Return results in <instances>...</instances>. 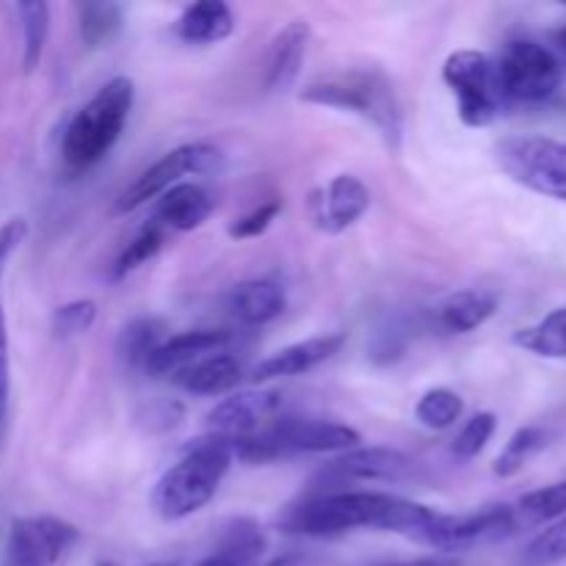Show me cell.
Here are the masks:
<instances>
[{
  "instance_id": "1",
  "label": "cell",
  "mask_w": 566,
  "mask_h": 566,
  "mask_svg": "<svg viewBox=\"0 0 566 566\" xmlns=\"http://www.w3.org/2000/svg\"><path fill=\"white\" fill-rule=\"evenodd\" d=\"M437 517V509L379 490H332L310 495L280 520L282 531L310 539H329L348 531H385L418 539Z\"/></svg>"
},
{
  "instance_id": "2",
  "label": "cell",
  "mask_w": 566,
  "mask_h": 566,
  "mask_svg": "<svg viewBox=\"0 0 566 566\" xmlns=\"http://www.w3.org/2000/svg\"><path fill=\"white\" fill-rule=\"evenodd\" d=\"M227 437L210 434L182 448V457L166 470L153 490V509L166 523H177L208 506L232 468Z\"/></svg>"
},
{
  "instance_id": "3",
  "label": "cell",
  "mask_w": 566,
  "mask_h": 566,
  "mask_svg": "<svg viewBox=\"0 0 566 566\" xmlns=\"http://www.w3.org/2000/svg\"><path fill=\"white\" fill-rule=\"evenodd\" d=\"M298 97L310 105H324V108L348 111V114L363 116L365 122L379 130L387 147L396 153L403 138V111L398 99L396 86L381 70H346L335 72L313 81L302 88Z\"/></svg>"
},
{
  "instance_id": "4",
  "label": "cell",
  "mask_w": 566,
  "mask_h": 566,
  "mask_svg": "<svg viewBox=\"0 0 566 566\" xmlns=\"http://www.w3.org/2000/svg\"><path fill=\"white\" fill-rule=\"evenodd\" d=\"M133 103H136V83L130 77L116 75L103 83L97 94L66 125L64 142H61V158L66 169L81 175L97 166L119 142Z\"/></svg>"
},
{
  "instance_id": "5",
  "label": "cell",
  "mask_w": 566,
  "mask_h": 566,
  "mask_svg": "<svg viewBox=\"0 0 566 566\" xmlns=\"http://www.w3.org/2000/svg\"><path fill=\"white\" fill-rule=\"evenodd\" d=\"M442 81L457 97V114L468 127H486L503 111L497 66L481 50H453L442 64Z\"/></svg>"
},
{
  "instance_id": "6",
  "label": "cell",
  "mask_w": 566,
  "mask_h": 566,
  "mask_svg": "<svg viewBox=\"0 0 566 566\" xmlns=\"http://www.w3.org/2000/svg\"><path fill=\"white\" fill-rule=\"evenodd\" d=\"M497 166L517 186L566 202V142L551 136H512L497 142Z\"/></svg>"
},
{
  "instance_id": "7",
  "label": "cell",
  "mask_w": 566,
  "mask_h": 566,
  "mask_svg": "<svg viewBox=\"0 0 566 566\" xmlns=\"http://www.w3.org/2000/svg\"><path fill=\"white\" fill-rule=\"evenodd\" d=\"M503 99L545 103L562 86V61L547 44L512 39L495 59Z\"/></svg>"
},
{
  "instance_id": "8",
  "label": "cell",
  "mask_w": 566,
  "mask_h": 566,
  "mask_svg": "<svg viewBox=\"0 0 566 566\" xmlns=\"http://www.w3.org/2000/svg\"><path fill=\"white\" fill-rule=\"evenodd\" d=\"M224 164V155L213 147V144L193 142L175 147L171 153H166L164 158L155 160L149 169H144L130 186L122 191V197L116 199V216H125L138 210L142 205H147L149 199H158L160 193L169 191L171 186L182 182V177H205L213 175Z\"/></svg>"
},
{
  "instance_id": "9",
  "label": "cell",
  "mask_w": 566,
  "mask_h": 566,
  "mask_svg": "<svg viewBox=\"0 0 566 566\" xmlns=\"http://www.w3.org/2000/svg\"><path fill=\"white\" fill-rule=\"evenodd\" d=\"M517 512L506 503L475 509L470 514L437 512L434 523L426 528L420 542L440 553H462L470 547L495 545V542L509 539L517 531Z\"/></svg>"
},
{
  "instance_id": "10",
  "label": "cell",
  "mask_w": 566,
  "mask_h": 566,
  "mask_svg": "<svg viewBox=\"0 0 566 566\" xmlns=\"http://www.w3.org/2000/svg\"><path fill=\"white\" fill-rule=\"evenodd\" d=\"M77 542V528L61 517H20L6 539L9 566H55Z\"/></svg>"
},
{
  "instance_id": "11",
  "label": "cell",
  "mask_w": 566,
  "mask_h": 566,
  "mask_svg": "<svg viewBox=\"0 0 566 566\" xmlns=\"http://www.w3.org/2000/svg\"><path fill=\"white\" fill-rule=\"evenodd\" d=\"M265 434L282 453H346L363 446V434L346 423L321 418H274L265 426Z\"/></svg>"
},
{
  "instance_id": "12",
  "label": "cell",
  "mask_w": 566,
  "mask_h": 566,
  "mask_svg": "<svg viewBox=\"0 0 566 566\" xmlns=\"http://www.w3.org/2000/svg\"><path fill=\"white\" fill-rule=\"evenodd\" d=\"M418 473V462L412 457L401 451H392V448L370 446V448H354V451L337 453V459H332L324 468V473L318 475V481L324 484H337L346 486L354 481H385V484H398V481H407Z\"/></svg>"
},
{
  "instance_id": "13",
  "label": "cell",
  "mask_w": 566,
  "mask_h": 566,
  "mask_svg": "<svg viewBox=\"0 0 566 566\" xmlns=\"http://www.w3.org/2000/svg\"><path fill=\"white\" fill-rule=\"evenodd\" d=\"M282 396L276 390H238L208 412V429L219 437H249L276 418Z\"/></svg>"
},
{
  "instance_id": "14",
  "label": "cell",
  "mask_w": 566,
  "mask_h": 566,
  "mask_svg": "<svg viewBox=\"0 0 566 566\" xmlns=\"http://www.w3.org/2000/svg\"><path fill=\"white\" fill-rule=\"evenodd\" d=\"M370 208V191L359 177H332L324 191L313 193V221L324 232H343L357 224Z\"/></svg>"
},
{
  "instance_id": "15",
  "label": "cell",
  "mask_w": 566,
  "mask_h": 566,
  "mask_svg": "<svg viewBox=\"0 0 566 566\" xmlns=\"http://www.w3.org/2000/svg\"><path fill=\"white\" fill-rule=\"evenodd\" d=\"M343 346H346V335H340V332L291 343V346L280 348L271 357H265L260 365H254L252 379L260 385V381L285 379V376H302L307 370L324 365L326 359L335 357Z\"/></svg>"
},
{
  "instance_id": "16",
  "label": "cell",
  "mask_w": 566,
  "mask_h": 566,
  "mask_svg": "<svg viewBox=\"0 0 566 566\" xmlns=\"http://www.w3.org/2000/svg\"><path fill=\"white\" fill-rule=\"evenodd\" d=\"M232 343V335L224 329H193V332H180V335H171L155 348L153 357L147 359L144 370L153 376H169L177 374L186 365L197 363V359L210 357V354L227 352V346Z\"/></svg>"
},
{
  "instance_id": "17",
  "label": "cell",
  "mask_w": 566,
  "mask_h": 566,
  "mask_svg": "<svg viewBox=\"0 0 566 566\" xmlns=\"http://www.w3.org/2000/svg\"><path fill=\"white\" fill-rule=\"evenodd\" d=\"M310 33L313 31L307 20H291L282 31H276V36L271 39L269 61H265V92L285 94L296 86L304 55H307Z\"/></svg>"
},
{
  "instance_id": "18",
  "label": "cell",
  "mask_w": 566,
  "mask_h": 566,
  "mask_svg": "<svg viewBox=\"0 0 566 566\" xmlns=\"http://www.w3.org/2000/svg\"><path fill=\"white\" fill-rule=\"evenodd\" d=\"M216 199L199 182H177L169 191H164L155 205V219L160 227H169L177 232H193L213 216Z\"/></svg>"
},
{
  "instance_id": "19",
  "label": "cell",
  "mask_w": 566,
  "mask_h": 566,
  "mask_svg": "<svg viewBox=\"0 0 566 566\" xmlns=\"http://www.w3.org/2000/svg\"><path fill=\"white\" fill-rule=\"evenodd\" d=\"M171 379L180 390L191 392V396H224L241 385L243 365L230 352H219L186 365L177 374H171Z\"/></svg>"
},
{
  "instance_id": "20",
  "label": "cell",
  "mask_w": 566,
  "mask_h": 566,
  "mask_svg": "<svg viewBox=\"0 0 566 566\" xmlns=\"http://www.w3.org/2000/svg\"><path fill=\"white\" fill-rule=\"evenodd\" d=\"M497 313V296L481 287L448 293L437 307V324L446 335H470Z\"/></svg>"
},
{
  "instance_id": "21",
  "label": "cell",
  "mask_w": 566,
  "mask_h": 566,
  "mask_svg": "<svg viewBox=\"0 0 566 566\" xmlns=\"http://www.w3.org/2000/svg\"><path fill=\"white\" fill-rule=\"evenodd\" d=\"M235 33V14L221 0H199L186 6V11L177 20V36L186 44L210 48Z\"/></svg>"
},
{
  "instance_id": "22",
  "label": "cell",
  "mask_w": 566,
  "mask_h": 566,
  "mask_svg": "<svg viewBox=\"0 0 566 566\" xmlns=\"http://www.w3.org/2000/svg\"><path fill=\"white\" fill-rule=\"evenodd\" d=\"M287 307L285 287L274 280L238 282L230 293V310L241 324L263 326L280 318Z\"/></svg>"
},
{
  "instance_id": "23",
  "label": "cell",
  "mask_w": 566,
  "mask_h": 566,
  "mask_svg": "<svg viewBox=\"0 0 566 566\" xmlns=\"http://www.w3.org/2000/svg\"><path fill=\"white\" fill-rule=\"evenodd\" d=\"M213 553L227 558L232 566H254L265 553L263 528L252 517H232L221 528Z\"/></svg>"
},
{
  "instance_id": "24",
  "label": "cell",
  "mask_w": 566,
  "mask_h": 566,
  "mask_svg": "<svg viewBox=\"0 0 566 566\" xmlns=\"http://www.w3.org/2000/svg\"><path fill=\"white\" fill-rule=\"evenodd\" d=\"M166 324L155 315H142L133 318L130 324L122 326L119 337H116V357L127 368H144L147 359L153 357L155 348L166 340Z\"/></svg>"
},
{
  "instance_id": "25",
  "label": "cell",
  "mask_w": 566,
  "mask_h": 566,
  "mask_svg": "<svg viewBox=\"0 0 566 566\" xmlns=\"http://www.w3.org/2000/svg\"><path fill=\"white\" fill-rule=\"evenodd\" d=\"M512 343L545 359H566V307L547 313L539 324L514 332Z\"/></svg>"
},
{
  "instance_id": "26",
  "label": "cell",
  "mask_w": 566,
  "mask_h": 566,
  "mask_svg": "<svg viewBox=\"0 0 566 566\" xmlns=\"http://www.w3.org/2000/svg\"><path fill=\"white\" fill-rule=\"evenodd\" d=\"M17 17L22 28V70L31 75L42 64L44 44L50 36V6L44 0H25L17 3Z\"/></svg>"
},
{
  "instance_id": "27",
  "label": "cell",
  "mask_w": 566,
  "mask_h": 566,
  "mask_svg": "<svg viewBox=\"0 0 566 566\" xmlns=\"http://www.w3.org/2000/svg\"><path fill=\"white\" fill-rule=\"evenodd\" d=\"M125 25L119 3H81L77 6V31L86 48H108Z\"/></svg>"
},
{
  "instance_id": "28",
  "label": "cell",
  "mask_w": 566,
  "mask_h": 566,
  "mask_svg": "<svg viewBox=\"0 0 566 566\" xmlns=\"http://www.w3.org/2000/svg\"><path fill=\"white\" fill-rule=\"evenodd\" d=\"M547 446V431L539 426H523L512 434V440L503 446V451L497 453V459L492 462V473L497 479H514L542 448Z\"/></svg>"
},
{
  "instance_id": "29",
  "label": "cell",
  "mask_w": 566,
  "mask_h": 566,
  "mask_svg": "<svg viewBox=\"0 0 566 566\" xmlns=\"http://www.w3.org/2000/svg\"><path fill=\"white\" fill-rule=\"evenodd\" d=\"M464 401L459 392H453L451 387H431L429 392H423V398L415 407V418L420 426L431 431H446L462 418Z\"/></svg>"
},
{
  "instance_id": "30",
  "label": "cell",
  "mask_w": 566,
  "mask_h": 566,
  "mask_svg": "<svg viewBox=\"0 0 566 566\" xmlns=\"http://www.w3.org/2000/svg\"><path fill=\"white\" fill-rule=\"evenodd\" d=\"M514 512H517L520 520L531 525H547L566 517V481L528 492V495L520 497Z\"/></svg>"
},
{
  "instance_id": "31",
  "label": "cell",
  "mask_w": 566,
  "mask_h": 566,
  "mask_svg": "<svg viewBox=\"0 0 566 566\" xmlns=\"http://www.w3.org/2000/svg\"><path fill=\"white\" fill-rule=\"evenodd\" d=\"M160 249H164V227H160L158 221L144 224L142 230L136 232V238L119 252L114 269H111V276H114V280H125L127 274H133V271L142 269L144 263H149Z\"/></svg>"
},
{
  "instance_id": "32",
  "label": "cell",
  "mask_w": 566,
  "mask_h": 566,
  "mask_svg": "<svg viewBox=\"0 0 566 566\" xmlns=\"http://www.w3.org/2000/svg\"><path fill=\"white\" fill-rule=\"evenodd\" d=\"M566 562V517L547 523L523 551V566H556Z\"/></svg>"
},
{
  "instance_id": "33",
  "label": "cell",
  "mask_w": 566,
  "mask_h": 566,
  "mask_svg": "<svg viewBox=\"0 0 566 566\" xmlns=\"http://www.w3.org/2000/svg\"><path fill=\"white\" fill-rule=\"evenodd\" d=\"M94 321H97V304L92 298H75L61 304L53 313V335L59 340H75L92 329Z\"/></svg>"
},
{
  "instance_id": "34",
  "label": "cell",
  "mask_w": 566,
  "mask_h": 566,
  "mask_svg": "<svg viewBox=\"0 0 566 566\" xmlns=\"http://www.w3.org/2000/svg\"><path fill=\"white\" fill-rule=\"evenodd\" d=\"M497 431V418L492 412H479L464 423V429L459 431L457 440H453V457L462 459V462H470V459L481 457L490 440Z\"/></svg>"
},
{
  "instance_id": "35",
  "label": "cell",
  "mask_w": 566,
  "mask_h": 566,
  "mask_svg": "<svg viewBox=\"0 0 566 566\" xmlns=\"http://www.w3.org/2000/svg\"><path fill=\"white\" fill-rule=\"evenodd\" d=\"M280 213H282V202L280 199H271V202L258 205V208L249 210L247 216H241V219L232 221V224L227 227V235H230L232 241H249V238H260L271 224H274L276 216Z\"/></svg>"
},
{
  "instance_id": "36",
  "label": "cell",
  "mask_w": 566,
  "mask_h": 566,
  "mask_svg": "<svg viewBox=\"0 0 566 566\" xmlns=\"http://www.w3.org/2000/svg\"><path fill=\"white\" fill-rule=\"evenodd\" d=\"M182 403L177 401H158V403H149L147 409L138 412V423L149 431V434H166V431L177 429L182 423Z\"/></svg>"
},
{
  "instance_id": "37",
  "label": "cell",
  "mask_w": 566,
  "mask_h": 566,
  "mask_svg": "<svg viewBox=\"0 0 566 566\" xmlns=\"http://www.w3.org/2000/svg\"><path fill=\"white\" fill-rule=\"evenodd\" d=\"M11 396V357H9V329H6V315L0 307V431H3L6 412H9Z\"/></svg>"
},
{
  "instance_id": "38",
  "label": "cell",
  "mask_w": 566,
  "mask_h": 566,
  "mask_svg": "<svg viewBox=\"0 0 566 566\" xmlns=\"http://www.w3.org/2000/svg\"><path fill=\"white\" fill-rule=\"evenodd\" d=\"M28 238V221L25 219H9L0 227V276H3L6 263L11 260V254L22 247V241Z\"/></svg>"
},
{
  "instance_id": "39",
  "label": "cell",
  "mask_w": 566,
  "mask_h": 566,
  "mask_svg": "<svg viewBox=\"0 0 566 566\" xmlns=\"http://www.w3.org/2000/svg\"><path fill=\"white\" fill-rule=\"evenodd\" d=\"M379 566H464V564L451 556H426V558H409V562H387Z\"/></svg>"
},
{
  "instance_id": "40",
  "label": "cell",
  "mask_w": 566,
  "mask_h": 566,
  "mask_svg": "<svg viewBox=\"0 0 566 566\" xmlns=\"http://www.w3.org/2000/svg\"><path fill=\"white\" fill-rule=\"evenodd\" d=\"M265 566H310V562L302 553H285V556H276L274 562H269Z\"/></svg>"
},
{
  "instance_id": "41",
  "label": "cell",
  "mask_w": 566,
  "mask_h": 566,
  "mask_svg": "<svg viewBox=\"0 0 566 566\" xmlns=\"http://www.w3.org/2000/svg\"><path fill=\"white\" fill-rule=\"evenodd\" d=\"M193 566H232V564L227 562V558H221V556H216V553H210V556L199 558V562L193 564Z\"/></svg>"
},
{
  "instance_id": "42",
  "label": "cell",
  "mask_w": 566,
  "mask_h": 566,
  "mask_svg": "<svg viewBox=\"0 0 566 566\" xmlns=\"http://www.w3.org/2000/svg\"><path fill=\"white\" fill-rule=\"evenodd\" d=\"M558 50H562V53H564V59H566V28H564V31H558Z\"/></svg>"
},
{
  "instance_id": "43",
  "label": "cell",
  "mask_w": 566,
  "mask_h": 566,
  "mask_svg": "<svg viewBox=\"0 0 566 566\" xmlns=\"http://www.w3.org/2000/svg\"><path fill=\"white\" fill-rule=\"evenodd\" d=\"M153 566H171V564H153Z\"/></svg>"
},
{
  "instance_id": "44",
  "label": "cell",
  "mask_w": 566,
  "mask_h": 566,
  "mask_svg": "<svg viewBox=\"0 0 566 566\" xmlns=\"http://www.w3.org/2000/svg\"><path fill=\"white\" fill-rule=\"evenodd\" d=\"M99 566H114V564H99Z\"/></svg>"
}]
</instances>
